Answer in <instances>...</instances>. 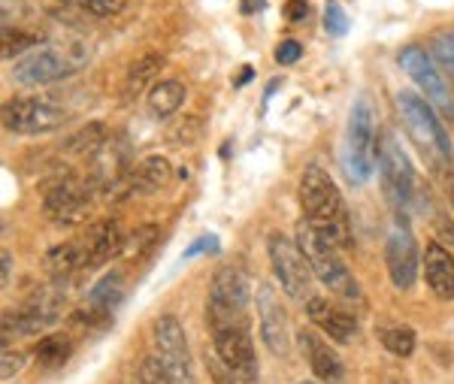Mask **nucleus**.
<instances>
[{"instance_id":"obj_1","label":"nucleus","mask_w":454,"mask_h":384,"mask_svg":"<svg viewBox=\"0 0 454 384\" xmlns=\"http://www.w3.org/2000/svg\"><path fill=\"white\" fill-rule=\"evenodd\" d=\"M300 206L306 212V224L325 242L336 248L351 246V221L348 209L342 203V194L336 188L333 176L318 164H309L300 176Z\"/></svg>"},{"instance_id":"obj_2","label":"nucleus","mask_w":454,"mask_h":384,"mask_svg":"<svg viewBox=\"0 0 454 384\" xmlns=\"http://www.w3.org/2000/svg\"><path fill=\"white\" fill-rule=\"evenodd\" d=\"M397 113H400V121H403V128H406V134L412 137V143L419 145V152L424 154V161H427V167L434 169V173L439 167L454 164L449 130L439 121L434 103L427 98H419L415 91H400Z\"/></svg>"},{"instance_id":"obj_3","label":"nucleus","mask_w":454,"mask_h":384,"mask_svg":"<svg viewBox=\"0 0 454 384\" xmlns=\"http://www.w3.org/2000/svg\"><path fill=\"white\" fill-rule=\"evenodd\" d=\"M91 51L82 43H64V46H43L25 55L12 67V79L21 85H52L61 79L76 76L88 64Z\"/></svg>"},{"instance_id":"obj_4","label":"nucleus","mask_w":454,"mask_h":384,"mask_svg":"<svg viewBox=\"0 0 454 384\" xmlns=\"http://www.w3.org/2000/svg\"><path fill=\"white\" fill-rule=\"evenodd\" d=\"M294 239H297V246L303 248L315 278H318L327 291H333L336 297H342V300H361L357 282H355V276H351V270L346 267V261L340 257V248L321 239V236L306 224V221H300L297 224Z\"/></svg>"},{"instance_id":"obj_5","label":"nucleus","mask_w":454,"mask_h":384,"mask_svg":"<svg viewBox=\"0 0 454 384\" xmlns=\"http://www.w3.org/2000/svg\"><path fill=\"white\" fill-rule=\"evenodd\" d=\"M372 161H376V109L370 106L367 98H357L348 115L346 152H342V169H346L348 182H370Z\"/></svg>"},{"instance_id":"obj_6","label":"nucleus","mask_w":454,"mask_h":384,"mask_svg":"<svg viewBox=\"0 0 454 384\" xmlns=\"http://www.w3.org/2000/svg\"><path fill=\"white\" fill-rule=\"evenodd\" d=\"M152 342H155V357L176 384H194V357L179 317L170 312L158 315L152 324Z\"/></svg>"},{"instance_id":"obj_7","label":"nucleus","mask_w":454,"mask_h":384,"mask_svg":"<svg viewBox=\"0 0 454 384\" xmlns=\"http://www.w3.org/2000/svg\"><path fill=\"white\" fill-rule=\"evenodd\" d=\"M267 255H270V267H273V276L282 291L294 300H309L315 272L309 267V261H306L303 248L297 246V239H288L285 233H270Z\"/></svg>"},{"instance_id":"obj_8","label":"nucleus","mask_w":454,"mask_h":384,"mask_svg":"<svg viewBox=\"0 0 454 384\" xmlns=\"http://www.w3.org/2000/svg\"><path fill=\"white\" fill-rule=\"evenodd\" d=\"M207 327L212 333V351L231 369L248 375V379H258V354H254L252 321L248 317H239V321H209Z\"/></svg>"},{"instance_id":"obj_9","label":"nucleus","mask_w":454,"mask_h":384,"mask_svg":"<svg viewBox=\"0 0 454 384\" xmlns=\"http://www.w3.org/2000/svg\"><path fill=\"white\" fill-rule=\"evenodd\" d=\"M379 179H382V191L387 203L397 212H409V206L419 194H415V169L409 164L406 152L397 145L394 134H385L382 145H379Z\"/></svg>"},{"instance_id":"obj_10","label":"nucleus","mask_w":454,"mask_h":384,"mask_svg":"<svg viewBox=\"0 0 454 384\" xmlns=\"http://www.w3.org/2000/svg\"><path fill=\"white\" fill-rule=\"evenodd\" d=\"M67 113L43 98H12L4 103V128L21 137H43L64 128Z\"/></svg>"},{"instance_id":"obj_11","label":"nucleus","mask_w":454,"mask_h":384,"mask_svg":"<svg viewBox=\"0 0 454 384\" xmlns=\"http://www.w3.org/2000/svg\"><path fill=\"white\" fill-rule=\"evenodd\" d=\"M397 61H400L403 73H406V76L424 91V98L434 103V106L442 109L445 115L454 118V98L449 94L445 76L439 73V67L434 64V58H430L421 46H406L397 55Z\"/></svg>"},{"instance_id":"obj_12","label":"nucleus","mask_w":454,"mask_h":384,"mask_svg":"<svg viewBox=\"0 0 454 384\" xmlns=\"http://www.w3.org/2000/svg\"><path fill=\"white\" fill-rule=\"evenodd\" d=\"M385 267L387 276H391V285L397 291H409L415 282H419V242H415L412 231L406 224H394L391 233H387L385 242Z\"/></svg>"},{"instance_id":"obj_13","label":"nucleus","mask_w":454,"mask_h":384,"mask_svg":"<svg viewBox=\"0 0 454 384\" xmlns=\"http://www.w3.org/2000/svg\"><path fill=\"white\" fill-rule=\"evenodd\" d=\"M254 309H258V330L261 339L276 357H285L291 351V324L288 312H285L279 294L270 285H261L254 294Z\"/></svg>"},{"instance_id":"obj_14","label":"nucleus","mask_w":454,"mask_h":384,"mask_svg":"<svg viewBox=\"0 0 454 384\" xmlns=\"http://www.w3.org/2000/svg\"><path fill=\"white\" fill-rule=\"evenodd\" d=\"M46 216L55 221V224H76V221H82L88 216V209H91V191H88V184L76 182V179H61L55 182L52 188H49L46 194Z\"/></svg>"},{"instance_id":"obj_15","label":"nucleus","mask_w":454,"mask_h":384,"mask_svg":"<svg viewBox=\"0 0 454 384\" xmlns=\"http://www.w3.org/2000/svg\"><path fill=\"white\" fill-rule=\"evenodd\" d=\"M306 315H309V321L315 327H318L327 339H333V342L351 345L357 339V317L346 312V309H340L327 297L306 300Z\"/></svg>"},{"instance_id":"obj_16","label":"nucleus","mask_w":454,"mask_h":384,"mask_svg":"<svg viewBox=\"0 0 454 384\" xmlns=\"http://www.w3.org/2000/svg\"><path fill=\"white\" fill-rule=\"evenodd\" d=\"M297 342H300V351L306 354V364L315 375H318L321 381L327 384H336L342 381V375H346V366H342V357L336 354L331 345H327V339H321L315 330H300L297 333Z\"/></svg>"},{"instance_id":"obj_17","label":"nucleus","mask_w":454,"mask_h":384,"mask_svg":"<svg viewBox=\"0 0 454 384\" xmlns=\"http://www.w3.org/2000/svg\"><path fill=\"white\" fill-rule=\"evenodd\" d=\"M424 282L439 300H454V255L442 242L424 248Z\"/></svg>"},{"instance_id":"obj_18","label":"nucleus","mask_w":454,"mask_h":384,"mask_svg":"<svg viewBox=\"0 0 454 384\" xmlns=\"http://www.w3.org/2000/svg\"><path fill=\"white\" fill-rule=\"evenodd\" d=\"M173 179V167L164 154H145L140 164H134L128 169V179H124V188L130 194H158L164 191Z\"/></svg>"},{"instance_id":"obj_19","label":"nucleus","mask_w":454,"mask_h":384,"mask_svg":"<svg viewBox=\"0 0 454 384\" xmlns=\"http://www.w3.org/2000/svg\"><path fill=\"white\" fill-rule=\"evenodd\" d=\"M121 282H124V276L119 270H113L109 276H104L98 285L91 287L85 306L79 309L73 317H76V321H85V324H94V321H104V317H109L113 315V306L121 300Z\"/></svg>"},{"instance_id":"obj_20","label":"nucleus","mask_w":454,"mask_h":384,"mask_svg":"<svg viewBox=\"0 0 454 384\" xmlns=\"http://www.w3.org/2000/svg\"><path fill=\"white\" fill-rule=\"evenodd\" d=\"M248 300H252V285H248V276L239 267H222L212 276L207 302L248 309Z\"/></svg>"},{"instance_id":"obj_21","label":"nucleus","mask_w":454,"mask_h":384,"mask_svg":"<svg viewBox=\"0 0 454 384\" xmlns=\"http://www.w3.org/2000/svg\"><path fill=\"white\" fill-rule=\"evenodd\" d=\"M185 103V85L179 79H160L149 88V98H145V109L155 121H167L176 115Z\"/></svg>"},{"instance_id":"obj_22","label":"nucleus","mask_w":454,"mask_h":384,"mask_svg":"<svg viewBox=\"0 0 454 384\" xmlns=\"http://www.w3.org/2000/svg\"><path fill=\"white\" fill-rule=\"evenodd\" d=\"M160 67H164V58L155 55V51H149V55L137 58V61L128 67V73H124L121 98H124V100H134L137 94H140L143 88L158 76V70H160Z\"/></svg>"},{"instance_id":"obj_23","label":"nucleus","mask_w":454,"mask_h":384,"mask_svg":"<svg viewBox=\"0 0 454 384\" xmlns=\"http://www.w3.org/2000/svg\"><path fill=\"white\" fill-rule=\"evenodd\" d=\"M106 137H109V128L104 121H85L76 134H70L64 139V152L67 154H98L100 149H106Z\"/></svg>"},{"instance_id":"obj_24","label":"nucleus","mask_w":454,"mask_h":384,"mask_svg":"<svg viewBox=\"0 0 454 384\" xmlns=\"http://www.w3.org/2000/svg\"><path fill=\"white\" fill-rule=\"evenodd\" d=\"M70 354H73V342H70V336H64V333L43 336L40 342H36V349H34L36 364H43V366H61V364H67Z\"/></svg>"},{"instance_id":"obj_25","label":"nucleus","mask_w":454,"mask_h":384,"mask_svg":"<svg viewBox=\"0 0 454 384\" xmlns=\"http://www.w3.org/2000/svg\"><path fill=\"white\" fill-rule=\"evenodd\" d=\"M382 345L387 351L394 354V357H409V354L415 351V345H419V336H415L412 327H406V324H394V327H385L382 333Z\"/></svg>"},{"instance_id":"obj_26","label":"nucleus","mask_w":454,"mask_h":384,"mask_svg":"<svg viewBox=\"0 0 454 384\" xmlns=\"http://www.w3.org/2000/svg\"><path fill=\"white\" fill-rule=\"evenodd\" d=\"M209 375H212V384H258V379H248V375L227 366L218 354L209 357Z\"/></svg>"},{"instance_id":"obj_27","label":"nucleus","mask_w":454,"mask_h":384,"mask_svg":"<svg viewBox=\"0 0 454 384\" xmlns=\"http://www.w3.org/2000/svg\"><path fill=\"white\" fill-rule=\"evenodd\" d=\"M43 36L40 34H21L16 31V27H4V58H12V55H19V51H25V49H36V43H40Z\"/></svg>"},{"instance_id":"obj_28","label":"nucleus","mask_w":454,"mask_h":384,"mask_svg":"<svg viewBox=\"0 0 454 384\" xmlns=\"http://www.w3.org/2000/svg\"><path fill=\"white\" fill-rule=\"evenodd\" d=\"M203 134V124H200V118L192 115V118H182L176 128H170V134H167V143H173V145H188V143H194L197 137Z\"/></svg>"},{"instance_id":"obj_29","label":"nucleus","mask_w":454,"mask_h":384,"mask_svg":"<svg viewBox=\"0 0 454 384\" xmlns=\"http://www.w3.org/2000/svg\"><path fill=\"white\" fill-rule=\"evenodd\" d=\"M67 6H76L82 12H91L98 19H106V16H115V12L124 6V0H61Z\"/></svg>"},{"instance_id":"obj_30","label":"nucleus","mask_w":454,"mask_h":384,"mask_svg":"<svg viewBox=\"0 0 454 384\" xmlns=\"http://www.w3.org/2000/svg\"><path fill=\"white\" fill-rule=\"evenodd\" d=\"M158 242V227L145 224V227H137L134 233L128 236V242H124V255H143V251H149L152 246Z\"/></svg>"},{"instance_id":"obj_31","label":"nucleus","mask_w":454,"mask_h":384,"mask_svg":"<svg viewBox=\"0 0 454 384\" xmlns=\"http://www.w3.org/2000/svg\"><path fill=\"white\" fill-rule=\"evenodd\" d=\"M325 31L331 36H342L348 31V16L336 0H327V6H325Z\"/></svg>"},{"instance_id":"obj_32","label":"nucleus","mask_w":454,"mask_h":384,"mask_svg":"<svg viewBox=\"0 0 454 384\" xmlns=\"http://www.w3.org/2000/svg\"><path fill=\"white\" fill-rule=\"evenodd\" d=\"M434 55H436V61L442 64V70L451 76V82H454V34H436Z\"/></svg>"},{"instance_id":"obj_33","label":"nucleus","mask_w":454,"mask_h":384,"mask_svg":"<svg viewBox=\"0 0 454 384\" xmlns=\"http://www.w3.org/2000/svg\"><path fill=\"white\" fill-rule=\"evenodd\" d=\"M140 384H176L158 357H145L140 364Z\"/></svg>"},{"instance_id":"obj_34","label":"nucleus","mask_w":454,"mask_h":384,"mask_svg":"<svg viewBox=\"0 0 454 384\" xmlns=\"http://www.w3.org/2000/svg\"><path fill=\"white\" fill-rule=\"evenodd\" d=\"M300 55H303V46H300L297 40H282L279 46H276V51H273L276 64H282V67H288V64H297Z\"/></svg>"},{"instance_id":"obj_35","label":"nucleus","mask_w":454,"mask_h":384,"mask_svg":"<svg viewBox=\"0 0 454 384\" xmlns=\"http://www.w3.org/2000/svg\"><path fill=\"white\" fill-rule=\"evenodd\" d=\"M434 176L439 179V184H442L445 200H449V203H451V209H454V164H449V167H439Z\"/></svg>"},{"instance_id":"obj_36","label":"nucleus","mask_w":454,"mask_h":384,"mask_svg":"<svg viewBox=\"0 0 454 384\" xmlns=\"http://www.w3.org/2000/svg\"><path fill=\"white\" fill-rule=\"evenodd\" d=\"M309 0H288V4H285V19L288 21H303L306 16H309Z\"/></svg>"},{"instance_id":"obj_37","label":"nucleus","mask_w":454,"mask_h":384,"mask_svg":"<svg viewBox=\"0 0 454 384\" xmlns=\"http://www.w3.org/2000/svg\"><path fill=\"white\" fill-rule=\"evenodd\" d=\"M434 224L439 227V233H442V242H449V246H454V221L445 218L442 212H434Z\"/></svg>"},{"instance_id":"obj_38","label":"nucleus","mask_w":454,"mask_h":384,"mask_svg":"<svg viewBox=\"0 0 454 384\" xmlns=\"http://www.w3.org/2000/svg\"><path fill=\"white\" fill-rule=\"evenodd\" d=\"M19 369H21V354H16V351L10 354V349H6V351H4V366H0V372H4V379L10 381V375H16Z\"/></svg>"},{"instance_id":"obj_39","label":"nucleus","mask_w":454,"mask_h":384,"mask_svg":"<svg viewBox=\"0 0 454 384\" xmlns=\"http://www.w3.org/2000/svg\"><path fill=\"white\" fill-rule=\"evenodd\" d=\"M207 248V251H212L215 248V236H207V239H197V246H192L185 251V257H194V255H200V251Z\"/></svg>"},{"instance_id":"obj_40","label":"nucleus","mask_w":454,"mask_h":384,"mask_svg":"<svg viewBox=\"0 0 454 384\" xmlns=\"http://www.w3.org/2000/svg\"><path fill=\"white\" fill-rule=\"evenodd\" d=\"M10 267H12V257L10 251H4V287L10 285Z\"/></svg>"},{"instance_id":"obj_41","label":"nucleus","mask_w":454,"mask_h":384,"mask_svg":"<svg viewBox=\"0 0 454 384\" xmlns=\"http://www.w3.org/2000/svg\"><path fill=\"white\" fill-rule=\"evenodd\" d=\"M252 73H254L252 67H243V76H239V79H237V85H246V82H248V79H252Z\"/></svg>"},{"instance_id":"obj_42","label":"nucleus","mask_w":454,"mask_h":384,"mask_svg":"<svg viewBox=\"0 0 454 384\" xmlns=\"http://www.w3.org/2000/svg\"><path fill=\"white\" fill-rule=\"evenodd\" d=\"M254 6H258V4H252V0H246V4H243V12H252Z\"/></svg>"},{"instance_id":"obj_43","label":"nucleus","mask_w":454,"mask_h":384,"mask_svg":"<svg viewBox=\"0 0 454 384\" xmlns=\"http://www.w3.org/2000/svg\"><path fill=\"white\" fill-rule=\"evenodd\" d=\"M300 384H315V381H300Z\"/></svg>"}]
</instances>
